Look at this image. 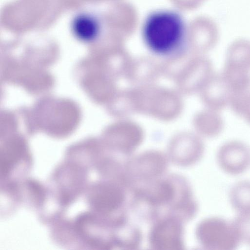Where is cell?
I'll return each mask as SVG.
<instances>
[{"label":"cell","mask_w":250,"mask_h":250,"mask_svg":"<svg viewBox=\"0 0 250 250\" xmlns=\"http://www.w3.org/2000/svg\"><path fill=\"white\" fill-rule=\"evenodd\" d=\"M167 159L158 153H149L125 162V174L129 188L158 179L165 173Z\"/></svg>","instance_id":"277c9868"},{"label":"cell","mask_w":250,"mask_h":250,"mask_svg":"<svg viewBox=\"0 0 250 250\" xmlns=\"http://www.w3.org/2000/svg\"><path fill=\"white\" fill-rule=\"evenodd\" d=\"M127 188L116 181L100 184L90 195V204L95 210L104 215L125 214Z\"/></svg>","instance_id":"5b68a950"},{"label":"cell","mask_w":250,"mask_h":250,"mask_svg":"<svg viewBox=\"0 0 250 250\" xmlns=\"http://www.w3.org/2000/svg\"><path fill=\"white\" fill-rule=\"evenodd\" d=\"M204 120V133L209 137H216L223 131L225 123L220 112L210 109L205 113L203 117Z\"/></svg>","instance_id":"5bb4252c"},{"label":"cell","mask_w":250,"mask_h":250,"mask_svg":"<svg viewBox=\"0 0 250 250\" xmlns=\"http://www.w3.org/2000/svg\"><path fill=\"white\" fill-rule=\"evenodd\" d=\"M131 189L134 207L143 208L146 218L151 220L173 216L183 222L188 221L198 210L190 185L177 175L163 176Z\"/></svg>","instance_id":"6da1fadb"},{"label":"cell","mask_w":250,"mask_h":250,"mask_svg":"<svg viewBox=\"0 0 250 250\" xmlns=\"http://www.w3.org/2000/svg\"><path fill=\"white\" fill-rule=\"evenodd\" d=\"M200 244L205 249L233 250L241 243L232 222L219 217L202 220L195 231Z\"/></svg>","instance_id":"3957f363"},{"label":"cell","mask_w":250,"mask_h":250,"mask_svg":"<svg viewBox=\"0 0 250 250\" xmlns=\"http://www.w3.org/2000/svg\"><path fill=\"white\" fill-rule=\"evenodd\" d=\"M143 42L157 57L170 58L182 54L189 42L188 27L183 16L170 9L149 12L141 27Z\"/></svg>","instance_id":"7a4b0ae2"},{"label":"cell","mask_w":250,"mask_h":250,"mask_svg":"<svg viewBox=\"0 0 250 250\" xmlns=\"http://www.w3.org/2000/svg\"><path fill=\"white\" fill-rule=\"evenodd\" d=\"M216 159L223 171L231 175H239L250 166V149L242 142L229 141L220 146Z\"/></svg>","instance_id":"52a82bcc"},{"label":"cell","mask_w":250,"mask_h":250,"mask_svg":"<svg viewBox=\"0 0 250 250\" xmlns=\"http://www.w3.org/2000/svg\"><path fill=\"white\" fill-rule=\"evenodd\" d=\"M229 106L235 114L243 118L250 125V86L234 94Z\"/></svg>","instance_id":"4fadbf2b"},{"label":"cell","mask_w":250,"mask_h":250,"mask_svg":"<svg viewBox=\"0 0 250 250\" xmlns=\"http://www.w3.org/2000/svg\"><path fill=\"white\" fill-rule=\"evenodd\" d=\"M183 222L173 216H165L155 221L148 236L151 248L155 250L184 249Z\"/></svg>","instance_id":"8992f818"},{"label":"cell","mask_w":250,"mask_h":250,"mask_svg":"<svg viewBox=\"0 0 250 250\" xmlns=\"http://www.w3.org/2000/svg\"><path fill=\"white\" fill-rule=\"evenodd\" d=\"M101 23L93 15L82 13L76 16L71 24L74 36L84 42H91L96 40L101 32Z\"/></svg>","instance_id":"30bf717a"},{"label":"cell","mask_w":250,"mask_h":250,"mask_svg":"<svg viewBox=\"0 0 250 250\" xmlns=\"http://www.w3.org/2000/svg\"><path fill=\"white\" fill-rule=\"evenodd\" d=\"M196 23L201 48L205 50L213 48L217 44L219 38L216 23L210 18L202 17L197 20Z\"/></svg>","instance_id":"7c38bea8"},{"label":"cell","mask_w":250,"mask_h":250,"mask_svg":"<svg viewBox=\"0 0 250 250\" xmlns=\"http://www.w3.org/2000/svg\"><path fill=\"white\" fill-rule=\"evenodd\" d=\"M229 200L238 214H250V181L237 182L229 192Z\"/></svg>","instance_id":"8fae6325"},{"label":"cell","mask_w":250,"mask_h":250,"mask_svg":"<svg viewBox=\"0 0 250 250\" xmlns=\"http://www.w3.org/2000/svg\"><path fill=\"white\" fill-rule=\"evenodd\" d=\"M232 93L221 73L214 74L207 82L205 100L210 109L221 112L229 106Z\"/></svg>","instance_id":"ba28073f"},{"label":"cell","mask_w":250,"mask_h":250,"mask_svg":"<svg viewBox=\"0 0 250 250\" xmlns=\"http://www.w3.org/2000/svg\"><path fill=\"white\" fill-rule=\"evenodd\" d=\"M224 66L250 73V40L238 39L228 46Z\"/></svg>","instance_id":"9c48e42d"},{"label":"cell","mask_w":250,"mask_h":250,"mask_svg":"<svg viewBox=\"0 0 250 250\" xmlns=\"http://www.w3.org/2000/svg\"><path fill=\"white\" fill-rule=\"evenodd\" d=\"M232 222L241 242L250 246V214H238Z\"/></svg>","instance_id":"9a60e30c"}]
</instances>
